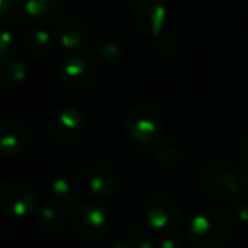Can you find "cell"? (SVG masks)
<instances>
[{
    "label": "cell",
    "instance_id": "1",
    "mask_svg": "<svg viewBox=\"0 0 248 248\" xmlns=\"http://www.w3.org/2000/svg\"><path fill=\"white\" fill-rule=\"evenodd\" d=\"M236 219L226 209L201 211L189 223V238L196 248H223L233 238Z\"/></svg>",
    "mask_w": 248,
    "mask_h": 248
},
{
    "label": "cell",
    "instance_id": "2",
    "mask_svg": "<svg viewBox=\"0 0 248 248\" xmlns=\"http://www.w3.org/2000/svg\"><path fill=\"white\" fill-rule=\"evenodd\" d=\"M123 133L133 146L150 150L160 145L163 135V116L152 104H138L124 117Z\"/></svg>",
    "mask_w": 248,
    "mask_h": 248
},
{
    "label": "cell",
    "instance_id": "3",
    "mask_svg": "<svg viewBox=\"0 0 248 248\" xmlns=\"http://www.w3.org/2000/svg\"><path fill=\"white\" fill-rule=\"evenodd\" d=\"M199 184L204 192L219 201H234L247 190L238 170L221 163H206L199 170Z\"/></svg>",
    "mask_w": 248,
    "mask_h": 248
},
{
    "label": "cell",
    "instance_id": "4",
    "mask_svg": "<svg viewBox=\"0 0 248 248\" xmlns=\"http://www.w3.org/2000/svg\"><path fill=\"white\" fill-rule=\"evenodd\" d=\"M99 77V62L90 53H73L60 68V82L70 92H85Z\"/></svg>",
    "mask_w": 248,
    "mask_h": 248
},
{
    "label": "cell",
    "instance_id": "5",
    "mask_svg": "<svg viewBox=\"0 0 248 248\" xmlns=\"http://www.w3.org/2000/svg\"><path fill=\"white\" fill-rule=\"evenodd\" d=\"M36 206L34 189L24 180H7L0 186V213L9 219H24Z\"/></svg>",
    "mask_w": 248,
    "mask_h": 248
},
{
    "label": "cell",
    "instance_id": "6",
    "mask_svg": "<svg viewBox=\"0 0 248 248\" xmlns=\"http://www.w3.org/2000/svg\"><path fill=\"white\" fill-rule=\"evenodd\" d=\"M169 0H133V21L140 34L158 38L169 21Z\"/></svg>",
    "mask_w": 248,
    "mask_h": 248
},
{
    "label": "cell",
    "instance_id": "7",
    "mask_svg": "<svg viewBox=\"0 0 248 248\" xmlns=\"http://www.w3.org/2000/svg\"><path fill=\"white\" fill-rule=\"evenodd\" d=\"M145 217L152 231L167 236L179 230L182 223V211L170 197L153 196L145 206Z\"/></svg>",
    "mask_w": 248,
    "mask_h": 248
},
{
    "label": "cell",
    "instance_id": "8",
    "mask_svg": "<svg viewBox=\"0 0 248 248\" xmlns=\"http://www.w3.org/2000/svg\"><path fill=\"white\" fill-rule=\"evenodd\" d=\"M70 226L80 236H99L109 226V213L100 204H77L70 209Z\"/></svg>",
    "mask_w": 248,
    "mask_h": 248
},
{
    "label": "cell",
    "instance_id": "9",
    "mask_svg": "<svg viewBox=\"0 0 248 248\" xmlns=\"http://www.w3.org/2000/svg\"><path fill=\"white\" fill-rule=\"evenodd\" d=\"M83 126H85L83 114L77 107H63L56 110L53 116L49 135L55 143L62 146H70L82 138Z\"/></svg>",
    "mask_w": 248,
    "mask_h": 248
},
{
    "label": "cell",
    "instance_id": "10",
    "mask_svg": "<svg viewBox=\"0 0 248 248\" xmlns=\"http://www.w3.org/2000/svg\"><path fill=\"white\" fill-rule=\"evenodd\" d=\"M32 138L29 124L21 119H7L0 123V155L17 156L28 150Z\"/></svg>",
    "mask_w": 248,
    "mask_h": 248
},
{
    "label": "cell",
    "instance_id": "11",
    "mask_svg": "<svg viewBox=\"0 0 248 248\" xmlns=\"http://www.w3.org/2000/svg\"><path fill=\"white\" fill-rule=\"evenodd\" d=\"M83 180H85L87 189L97 197H109L119 189L117 170L114 169L112 163L104 162V160H97V162L90 163Z\"/></svg>",
    "mask_w": 248,
    "mask_h": 248
},
{
    "label": "cell",
    "instance_id": "12",
    "mask_svg": "<svg viewBox=\"0 0 248 248\" xmlns=\"http://www.w3.org/2000/svg\"><path fill=\"white\" fill-rule=\"evenodd\" d=\"M55 39L62 48L65 49H78L90 38V28L85 19L78 16H63L58 19L53 29Z\"/></svg>",
    "mask_w": 248,
    "mask_h": 248
},
{
    "label": "cell",
    "instance_id": "13",
    "mask_svg": "<svg viewBox=\"0 0 248 248\" xmlns=\"http://www.w3.org/2000/svg\"><path fill=\"white\" fill-rule=\"evenodd\" d=\"M51 194L60 206L72 209L77 206L82 196V179L73 170H65L58 173L51 182Z\"/></svg>",
    "mask_w": 248,
    "mask_h": 248
},
{
    "label": "cell",
    "instance_id": "14",
    "mask_svg": "<svg viewBox=\"0 0 248 248\" xmlns=\"http://www.w3.org/2000/svg\"><path fill=\"white\" fill-rule=\"evenodd\" d=\"M28 78V65L17 56H5L0 60V89L12 90Z\"/></svg>",
    "mask_w": 248,
    "mask_h": 248
},
{
    "label": "cell",
    "instance_id": "15",
    "mask_svg": "<svg viewBox=\"0 0 248 248\" xmlns=\"http://www.w3.org/2000/svg\"><path fill=\"white\" fill-rule=\"evenodd\" d=\"M66 0H24V12L32 21L48 22L63 14Z\"/></svg>",
    "mask_w": 248,
    "mask_h": 248
},
{
    "label": "cell",
    "instance_id": "16",
    "mask_svg": "<svg viewBox=\"0 0 248 248\" xmlns=\"http://www.w3.org/2000/svg\"><path fill=\"white\" fill-rule=\"evenodd\" d=\"M55 34L39 26H32L26 32V48L36 58H46L55 49Z\"/></svg>",
    "mask_w": 248,
    "mask_h": 248
},
{
    "label": "cell",
    "instance_id": "17",
    "mask_svg": "<svg viewBox=\"0 0 248 248\" xmlns=\"http://www.w3.org/2000/svg\"><path fill=\"white\" fill-rule=\"evenodd\" d=\"M36 224L39 230L46 233H58L65 224V216L62 209L53 204H43L41 207H36Z\"/></svg>",
    "mask_w": 248,
    "mask_h": 248
},
{
    "label": "cell",
    "instance_id": "18",
    "mask_svg": "<svg viewBox=\"0 0 248 248\" xmlns=\"http://www.w3.org/2000/svg\"><path fill=\"white\" fill-rule=\"evenodd\" d=\"M124 45L119 38L114 36H107V38L100 39L95 46V58L97 62L102 63H116L117 60L123 58Z\"/></svg>",
    "mask_w": 248,
    "mask_h": 248
},
{
    "label": "cell",
    "instance_id": "19",
    "mask_svg": "<svg viewBox=\"0 0 248 248\" xmlns=\"http://www.w3.org/2000/svg\"><path fill=\"white\" fill-rule=\"evenodd\" d=\"M184 152L175 143H162L155 152V162L156 165L163 169H175L182 163Z\"/></svg>",
    "mask_w": 248,
    "mask_h": 248
},
{
    "label": "cell",
    "instance_id": "20",
    "mask_svg": "<svg viewBox=\"0 0 248 248\" xmlns=\"http://www.w3.org/2000/svg\"><path fill=\"white\" fill-rule=\"evenodd\" d=\"M24 0H0V24L11 26L21 19Z\"/></svg>",
    "mask_w": 248,
    "mask_h": 248
},
{
    "label": "cell",
    "instance_id": "21",
    "mask_svg": "<svg viewBox=\"0 0 248 248\" xmlns=\"http://www.w3.org/2000/svg\"><path fill=\"white\" fill-rule=\"evenodd\" d=\"M124 238L128 240V243L131 245V248H155L152 234L146 233V231H143V230L129 231Z\"/></svg>",
    "mask_w": 248,
    "mask_h": 248
},
{
    "label": "cell",
    "instance_id": "22",
    "mask_svg": "<svg viewBox=\"0 0 248 248\" xmlns=\"http://www.w3.org/2000/svg\"><path fill=\"white\" fill-rule=\"evenodd\" d=\"M236 160H238L236 170H238V173H240L241 180H243L245 189L248 190V136L243 140V143L240 145Z\"/></svg>",
    "mask_w": 248,
    "mask_h": 248
},
{
    "label": "cell",
    "instance_id": "23",
    "mask_svg": "<svg viewBox=\"0 0 248 248\" xmlns=\"http://www.w3.org/2000/svg\"><path fill=\"white\" fill-rule=\"evenodd\" d=\"M155 51L160 58H172L175 55V46H173L172 39L160 34L155 43Z\"/></svg>",
    "mask_w": 248,
    "mask_h": 248
},
{
    "label": "cell",
    "instance_id": "24",
    "mask_svg": "<svg viewBox=\"0 0 248 248\" xmlns=\"http://www.w3.org/2000/svg\"><path fill=\"white\" fill-rule=\"evenodd\" d=\"M12 46H14V36L9 29L0 26V60L5 56H11Z\"/></svg>",
    "mask_w": 248,
    "mask_h": 248
},
{
    "label": "cell",
    "instance_id": "25",
    "mask_svg": "<svg viewBox=\"0 0 248 248\" xmlns=\"http://www.w3.org/2000/svg\"><path fill=\"white\" fill-rule=\"evenodd\" d=\"M234 204V214L241 223H248V190H245L241 196H238L233 201Z\"/></svg>",
    "mask_w": 248,
    "mask_h": 248
},
{
    "label": "cell",
    "instance_id": "26",
    "mask_svg": "<svg viewBox=\"0 0 248 248\" xmlns=\"http://www.w3.org/2000/svg\"><path fill=\"white\" fill-rule=\"evenodd\" d=\"M155 248H184V245L179 238L172 236V234H167V236H163L162 240L155 245Z\"/></svg>",
    "mask_w": 248,
    "mask_h": 248
},
{
    "label": "cell",
    "instance_id": "27",
    "mask_svg": "<svg viewBox=\"0 0 248 248\" xmlns=\"http://www.w3.org/2000/svg\"><path fill=\"white\" fill-rule=\"evenodd\" d=\"M109 248H131V245H129L128 240H126V238L123 236V238H119V240L112 241Z\"/></svg>",
    "mask_w": 248,
    "mask_h": 248
},
{
    "label": "cell",
    "instance_id": "28",
    "mask_svg": "<svg viewBox=\"0 0 248 248\" xmlns=\"http://www.w3.org/2000/svg\"><path fill=\"white\" fill-rule=\"evenodd\" d=\"M0 231H2V219H0Z\"/></svg>",
    "mask_w": 248,
    "mask_h": 248
}]
</instances>
